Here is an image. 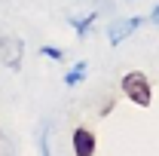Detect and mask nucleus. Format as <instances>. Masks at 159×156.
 Listing matches in <instances>:
<instances>
[{
	"label": "nucleus",
	"instance_id": "nucleus-1",
	"mask_svg": "<svg viewBox=\"0 0 159 156\" xmlns=\"http://www.w3.org/2000/svg\"><path fill=\"white\" fill-rule=\"evenodd\" d=\"M119 89L138 107H150V101H153V86H150L147 74H141V71H129L125 77L119 80Z\"/></svg>",
	"mask_w": 159,
	"mask_h": 156
},
{
	"label": "nucleus",
	"instance_id": "nucleus-2",
	"mask_svg": "<svg viewBox=\"0 0 159 156\" xmlns=\"http://www.w3.org/2000/svg\"><path fill=\"white\" fill-rule=\"evenodd\" d=\"M21 58H25V40L19 34H0V61L9 71H21Z\"/></svg>",
	"mask_w": 159,
	"mask_h": 156
},
{
	"label": "nucleus",
	"instance_id": "nucleus-3",
	"mask_svg": "<svg viewBox=\"0 0 159 156\" xmlns=\"http://www.w3.org/2000/svg\"><path fill=\"white\" fill-rule=\"evenodd\" d=\"M147 19H141V16H132V19H119L110 25V31H107V43L110 46H119V43H125V40L132 37L135 31H138L141 25H144Z\"/></svg>",
	"mask_w": 159,
	"mask_h": 156
},
{
	"label": "nucleus",
	"instance_id": "nucleus-4",
	"mask_svg": "<svg viewBox=\"0 0 159 156\" xmlns=\"http://www.w3.org/2000/svg\"><path fill=\"white\" fill-rule=\"evenodd\" d=\"M70 144H74V156H95V147H98V141H95V132H92V129H86V126L74 129V138H70Z\"/></svg>",
	"mask_w": 159,
	"mask_h": 156
},
{
	"label": "nucleus",
	"instance_id": "nucleus-5",
	"mask_svg": "<svg viewBox=\"0 0 159 156\" xmlns=\"http://www.w3.org/2000/svg\"><path fill=\"white\" fill-rule=\"evenodd\" d=\"M95 19H98V12H89V16H86V19H74V16H70V25H74V31H77V37L80 40H86L89 37V31H92V25H95Z\"/></svg>",
	"mask_w": 159,
	"mask_h": 156
},
{
	"label": "nucleus",
	"instance_id": "nucleus-6",
	"mask_svg": "<svg viewBox=\"0 0 159 156\" xmlns=\"http://www.w3.org/2000/svg\"><path fill=\"white\" fill-rule=\"evenodd\" d=\"M86 71H89V64H86V61H77V64L64 74V86H80V83L86 80Z\"/></svg>",
	"mask_w": 159,
	"mask_h": 156
},
{
	"label": "nucleus",
	"instance_id": "nucleus-7",
	"mask_svg": "<svg viewBox=\"0 0 159 156\" xmlns=\"http://www.w3.org/2000/svg\"><path fill=\"white\" fill-rule=\"evenodd\" d=\"M43 55L52 58V61H61V58H64V52H61L58 46H43Z\"/></svg>",
	"mask_w": 159,
	"mask_h": 156
},
{
	"label": "nucleus",
	"instance_id": "nucleus-8",
	"mask_svg": "<svg viewBox=\"0 0 159 156\" xmlns=\"http://www.w3.org/2000/svg\"><path fill=\"white\" fill-rule=\"evenodd\" d=\"M40 156H49V132L43 129V135H40Z\"/></svg>",
	"mask_w": 159,
	"mask_h": 156
},
{
	"label": "nucleus",
	"instance_id": "nucleus-9",
	"mask_svg": "<svg viewBox=\"0 0 159 156\" xmlns=\"http://www.w3.org/2000/svg\"><path fill=\"white\" fill-rule=\"evenodd\" d=\"M150 21H153V25H159V6H153V12H150Z\"/></svg>",
	"mask_w": 159,
	"mask_h": 156
}]
</instances>
